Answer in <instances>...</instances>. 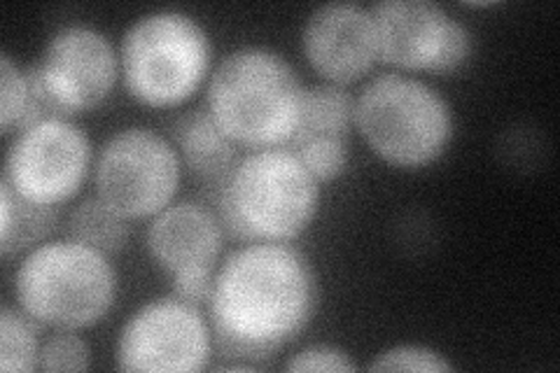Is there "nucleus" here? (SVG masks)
I'll use <instances>...</instances> for the list:
<instances>
[{
	"label": "nucleus",
	"mask_w": 560,
	"mask_h": 373,
	"mask_svg": "<svg viewBox=\"0 0 560 373\" xmlns=\"http://www.w3.org/2000/svg\"><path fill=\"white\" fill-rule=\"evenodd\" d=\"M208 301L218 341L230 358H271L306 329L315 276L294 247L253 243L226 257Z\"/></svg>",
	"instance_id": "obj_1"
},
{
	"label": "nucleus",
	"mask_w": 560,
	"mask_h": 373,
	"mask_svg": "<svg viewBox=\"0 0 560 373\" xmlns=\"http://www.w3.org/2000/svg\"><path fill=\"white\" fill-rule=\"evenodd\" d=\"M304 92L294 68L278 51L243 47L210 78L208 115L234 145L285 148L300 124Z\"/></svg>",
	"instance_id": "obj_2"
},
{
	"label": "nucleus",
	"mask_w": 560,
	"mask_h": 373,
	"mask_svg": "<svg viewBox=\"0 0 560 373\" xmlns=\"http://www.w3.org/2000/svg\"><path fill=\"white\" fill-rule=\"evenodd\" d=\"M220 222L248 243H285L318 210V180L288 148L245 154L220 183Z\"/></svg>",
	"instance_id": "obj_3"
},
{
	"label": "nucleus",
	"mask_w": 560,
	"mask_h": 373,
	"mask_svg": "<svg viewBox=\"0 0 560 373\" xmlns=\"http://www.w3.org/2000/svg\"><path fill=\"white\" fill-rule=\"evenodd\" d=\"M117 292V276L108 257L78 241L35 247L14 276L20 308L57 329L92 327L108 313Z\"/></svg>",
	"instance_id": "obj_4"
},
{
	"label": "nucleus",
	"mask_w": 560,
	"mask_h": 373,
	"mask_svg": "<svg viewBox=\"0 0 560 373\" xmlns=\"http://www.w3.org/2000/svg\"><path fill=\"white\" fill-rule=\"evenodd\" d=\"M355 127L376 156L399 168H420L442 156L453 117L448 103L425 82L383 73L355 101Z\"/></svg>",
	"instance_id": "obj_5"
},
{
	"label": "nucleus",
	"mask_w": 560,
	"mask_h": 373,
	"mask_svg": "<svg viewBox=\"0 0 560 373\" xmlns=\"http://www.w3.org/2000/svg\"><path fill=\"white\" fill-rule=\"evenodd\" d=\"M208 66V33L183 12L162 10L140 16L121 40L127 92L150 108L185 103L203 82Z\"/></svg>",
	"instance_id": "obj_6"
},
{
	"label": "nucleus",
	"mask_w": 560,
	"mask_h": 373,
	"mask_svg": "<svg viewBox=\"0 0 560 373\" xmlns=\"http://www.w3.org/2000/svg\"><path fill=\"white\" fill-rule=\"evenodd\" d=\"M96 197L121 218L160 215L180 183V159L150 129H125L103 145L96 162Z\"/></svg>",
	"instance_id": "obj_7"
},
{
	"label": "nucleus",
	"mask_w": 560,
	"mask_h": 373,
	"mask_svg": "<svg viewBox=\"0 0 560 373\" xmlns=\"http://www.w3.org/2000/svg\"><path fill=\"white\" fill-rule=\"evenodd\" d=\"M90 140L68 119H45L16 133L3 180L16 197L57 208L80 191L90 171Z\"/></svg>",
	"instance_id": "obj_8"
},
{
	"label": "nucleus",
	"mask_w": 560,
	"mask_h": 373,
	"mask_svg": "<svg viewBox=\"0 0 560 373\" xmlns=\"http://www.w3.org/2000/svg\"><path fill=\"white\" fill-rule=\"evenodd\" d=\"M210 334L197 306L162 299L140 308L119 334L121 371L197 373L208 364Z\"/></svg>",
	"instance_id": "obj_9"
},
{
	"label": "nucleus",
	"mask_w": 560,
	"mask_h": 373,
	"mask_svg": "<svg viewBox=\"0 0 560 373\" xmlns=\"http://www.w3.org/2000/svg\"><path fill=\"white\" fill-rule=\"evenodd\" d=\"M33 75L68 119L92 110L110 96L117 82V55L103 33L90 26H66L51 35Z\"/></svg>",
	"instance_id": "obj_10"
},
{
	"label": "nucleus",
	"mask_w": 560,
	"mask_h": 373,
	"mask_svg": "<svg viewBox=\"0 0 560 373\" xmlns=\"http://www.w3.org/2000/svg\"><path fill=\"white\" fill-rule=\"evenodd\" d=\"M304 55L329 84H350L378 59L372 12L353 3H329L308 16Z\"/></svg>",
	"instance_id": "obj_11"
},
{
	"label": "nucleus",
	"mask_w": 560,
	"mask_h": 373,
	"mask_svg": "<svg viewBox=\"0 0 560 373\" xmlns=\"http://www.w3.org/2000/svg\"><path fill=\"white\" fill-rule=\"evenodd\" d=\"M370 12L381 61L407 70H434L453 16L430 0H383Z\"/></svg>",
	"instance_id": "obj_12"
},
{
	"label": "nucleus",
	"mask_w": 560,
	"mask_h": 373,
	"mask_svg": "<svg viewBox=\"0 0 560 373\" xmlns=\"http://www.w3.org/2000/svg\"><path fill=\"white\" fill-rule=\"evenodd\" d=\"M152 259L173 278L213 271L222 250V222L199 203H173L148 229Z\"/></svg>",
	"instance_id": "obj_13"
},
{
	"label": "nucleus",
	"mask_w": 560,
	"mask_h": 373,
	"mask_svg": "<svg viewBox=\"0 0 560 373\" xmlns=\"http://www.w3.org/2000/svg\"><path fill=\"white\" fill-rule=\"evenodd\" d=\"M175 148L187 168L201 180L222 183L236 166V145L226 138L208 110H191L173 124Z\"/></svg>",
	"instance_id": "obj_14"
},
{
	"label": "nucleus",
	"mask_w": 560,
	"mask_h": 373,
	"mask_svg": "<svg viewBox=\"0 0 560 373\" xmlns=\"http://www.w3.org/2000/svg\"><path fill=\"white\" fill-rule=\"evenodd\" d=\"M355 124V98L339 84H320L304 92L302 115L290 148L315 138H348Z\"/></svg>",
	"instance_id": "obj_15"
},
{
	"label": "nucleus",
	"mask_w": 560,
	"mask_h": 373,
	"mask_svg": "<svg viewBox=\"0 0 560 373\" xmlns=\"http://www.w3.org/2000/svg\"><path fill=\"white\" fill-rule=\"evenodd\" d=\"M3 194V224H0V253L5 257L31 247L33 243L43 241L51 226L57 222V208L35 206L16 197L12 187L3 180L0 183Z\"/></svg>",
	"instance_id": "obj_16"
},
{
	"label": "nucleus",
	"mask_w": 560,
	"mask_h": 373,
	"mask_svg": "<svg viewBox=\"0 0 560 373\" xmlns=\"http://www.w3.org/2000/svg\"><path fill=\"white\" fill-rule=\"evenodd\" d=\"M70 236L73 241L90 245L94 250L108 255H117L125 250L129 241L127 218H121L117 210L98 197L84 199L70 215Z\"/></svg>",
	"instance_id": "obj_17"
},
{
	"label": "nucleus",
	"mask_w": 560,
	"mask_h": 373,
	"mask_svg": "<svg viewBox=\"0 0 560 373\" xmlns=\"http://www.w3.org/2000/svg\"><path fill=\"white\" fill-rule=\"evenodd\" d=\"M38 352L31 317L5 306L0 313V371L31 373L38 369Z\"/></svg>",
	"instance_id": "obj_18"
},
{
	"label": "nucleus",
	"mask_w": 560,
	"mask_h": 373,
	"mask_svg": "<svg viewBox=\"0 0 560 373\" xmlns=\"http://www.w3.org/2000/svg\"><path fill=\"white\" fill-rule=\"evenodd\" d=\"M31 84L28 70L16 68L10 55H0V127L3 133L22 131V124L28 110Z\"/></svg>",
	"instance_id": "obj_19"
},
{
	"label": "nucleus",
	"mask_w": 560,
	"mask_h": 373,
	"mask_svg": "<svg viewBox=\"0 0 560 373\" xmlns=\"http://www.w3.org/2000/svg\"><path fill=\"white\" fill-rule=\"evenodd\" d=\"M292 152L318 183H329L339 177L348 166V145L341 138H315L294 145Z\"/></svg>",
	"instance_id": "obj_20"
},
{
	"label": "nucleus",
	"mask_w": 560,
	"mask_h": 373,
	"mask_svg": "<svg viewBox=\"0 0 560 373\" xmlns=\"http://www.w3.org/2000/svg\"><path fill=\"white\" fill-rule=\"evenodd\" d=\"M90 366V350L84 341L75 336L73 329H61L51 334L40 346L38 352V369L40 371H86Z\"/></svg>",
	"instance_id": "obj_21"
},
{
	"label": "nucleus",
	"mask_w": 560,
	"mask_h": 373,
	"mask_svg": "<svg viewBox=\"0 0 560 373\" xmlns=\"http://www.w3.org/2000/svg\"><path fill=\"white\" fill-rule=\"evenodd\" d=\"M370 371H423V373H440L451 371L453 364L444 360L440 352H434L423 346H399L393 350L381 352L378 358L366 366Z\"/></svg>",
	"instance_id": "obj_22"
},
{
	"label": "nucleus",
	"mask_w": 560,
	"mask_h": 373,
	"mask_svg": "<svg viewBox=\"0 0 560 373\" xmlns=\"http://www.w3.org/2000/svg\"><path fill=\"white\" fill-rule=\"evenodd\" d=\"M288 371H329V373H343L355 371V364L350 362L348 354L339 348L331 346H313L302 352H296L285 366Z\"/></svg>",
	"instance_id": "obj_23"
},
{
	"label": "nucleus",
	"mask_w": 560,
	"mask_h": 373,
	"mask_svg": "<svg viewBox=\"0 0 560 373\" xmlns=\"http://www.w3.org/2000/svg\"><path fill=\"white\" fill-rule=\"evenodd\" d=\"M469 55H471V35L458 20H453L432 73H453V70H458L463 63H467Z\"/></svg>",
	"instance_id": "obj_24"
},
{
	"label": "nucleus",
	"mask_w": 560,
	"mask_h": 373,
	"mask_svg": "<svg viewBox=\"0 0 560 373\" xmlns=\"http://www.w3.org/2000/svg\"><path fill=\"white\" fill-rule=\"evenodd\" d=\"M213 271H189L180 273L173 278V288H175V299L185 301L189 306H199L203 301L210 299V292H213Z\"/></svg>",
	"instance_id": "obj_25"
}]
</instances>
